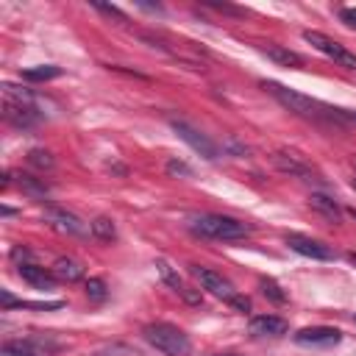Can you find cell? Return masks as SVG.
Returning <instances> with one entry per match:
<instances>
[{"label": "cell", "mask_w": 356, "mask_h": 356, "mask_svg": "<svg viewBox=\"0 0 356 356\" xmlns=\"http://www.w3.org/2000/svg\"><path fill=\"white\" fill-rule=\"evenodd\" d=\"M284 108H289L292 114H298V117H331V120H339V122H348V117H345V108H328V106H323V103H317V100H312L309 95H300V92H295V89H289V86H281V83H273V81H264L261 83Z\"/></svg>", "instance_id": "1"}, {"label": "cell", "mask_w": 356, "mask_h": 356, "mask_svg": "<svg viewBox=\"0 0 356 356\" xmlns=\"http://www.w3.org/2000/svg\"><path fill=\"white\" fill-rule=\"evenodd\" d=\"M192 234L203 236V239H217V242H234V239H245L250 234V225L225 214H200L189 222Z\"/></svg>", "instance_id": "2"}, {"label": "cell", "mask_w": 356, "mask_h": 356, "mask_svg": "<svg viewBox=\"0 0 356 356\" xmlns=\"http://www.w3.org/2000/svg\"><path fill=\"white\" fill-rule=\"evenodd\" d=\"M145 339L147 345H153L159 353L164 356H189L192 350V342L189 337L178 328V325H170V323H150L145 325Z\"/></svg>", "instance_id": "3"}, {"label": "cell", "mask_w": 356, "mask_h": 356, "mask_svg": "<svg viewBox=\"0 0 356 356\" xmlns=\"http://www.w3.org/2000/svg\"><path fill=\"white\" fill-rule=\"evenodd\" d=\"M303 39H306L312 47H317L323 56H328L331 61H337L339 67L356 70V53H350L348 47H342V44L334 42L331 36H325V33H320V31H303Z\"/></svg>", "instance_id": "4"}, {"label": "cell", "mask_w": 356, "mask_h": 356, "mask_svg": "<svg viewBox=\"0 0 356 356\" xmlns=\"http://www.w3.org/2000/svg\"><path fill=\"white\" fill-rule=\"evenodd\" d=\"M170 125H172V131L178 134V139H184L195 153H200V156L209 159V161L220 159V147H217L206 134H200L195 125H189L186 120H170Z\"/></svg>", "instance_id": "5"}, {"label": "cell", "mask_w": 356, "mask_h": 356, "mask_svg": "<svg viewBox=\"0 0 356 356\" xmlns=\"http://www.w3.org/2000/svg\"><path fill=\"white\" fill-rule=\"evenodd\" d=\"M42 217L58 234H70V236H86V234H92L78 214H72V211H67L61 206H44V214Z\"/></svg>", "instance_id": "6"}, {"label": "cell", "mask_w": 356, "mask_h": 356, "mask_svg": "<svg viewBox=\"0 0 356 356\" xmlns=\"http://www.w3.org/2000/svg\"><path fill=\"white\" fill-rule=\"evenodd\" d=\"M189 273L200 281V286L206 289V292H211L214 298H222L225 303L236 295V289H234V284L222 275V273H217V270H209V267H200V264H189Z\"/></svg>", "instance_id": "7"}, {"label": "cell", "mask_w": 356, "mask_h": 356, "mask_svg": "<svg viewBox=\"0 0 356 356\" xmlns=\"http://www.w3.org/2000/svg\"><path fill=\"white\" fill-rule=\"evenodd\" d=\"M273 164H275V170H281L284 175H289V178H300V181H317V172L300 159V156H295V153H286V150H275L273 156Z\"/></svg>", "instance_id": "8"}, {"label": "cell", "mask_w": 356, "mask_h": 356, "mask_svg": "<svg viewBox=\"0 0 356 356\" xmlns=\"http://www.w3.org/2000/svg\"><path fill=\"white\" fill-rule=\"evenodd\" d=\"M286 245H289L295 253L306 256V259H317V261L334 259V250H331L328 245H323V242H317V239H312V236H303V234H286Z\"/></svg>", "instance_id": "9"}, {"label": "cell", "mask_w": 356, "mask_h": 356, "mask_svg": "<svg viewBox=\"0 0 356 356\" xmlns=\"http://www.w3.org/2000/svg\"><path fill=\"white\" fill-rule=\"evenodd\" d=\"M342 339V331L339 328H331V325H314V328H300L295 334V342L298 345H314V348H331Z\"/></svg>", "instance_id": "10"}, {"label": "cell", "mask_w": 356, "mask_h": 356, "mask_svg": "<svg viewBox=\"0 0 356 356\" xmlns=\"http://www.w3.org/2000/svg\"><path fill=\"white\" fill-rule=\"evenodd\" d=\"M248 331L253 337H284L289 331V323L275 314H256V317H250Z\"/></svg>", "instance_id": "11"}, {"label": "cell", "mask_w": 356, "mask_h": 356, "mask_svg": "<svg viewBox=\"0 0 356 356\" xmlns=\"http://www.w3.org/2000/svg\"><path fill=\"white\" fill-rule=\"evenodd\" d=\"M3 117L6 122H11L14 128H31L39 122V111L33 106L25 103H14V100H3Z\"/></svg>", "instance_id": "12"}, {"label": "cell", "mask_w": 356, "mask_h": 356, "mask_svg": "<svg viewBox=\"0 0 356 356\" xmlns=\"http://www.w3.org/2000/svg\"><path fill=\"white\" fill-rule=\"evenodd\" d=\"M50 273L56 275V281H64V284H72V281H81L83 278V264L72 256H58L50 267Z\"/></svg>", "instance_id": "13"}, {"label": "cell", "mask_w": 356, "mask_h": 356, "mask_svg": "<svg viewBox=\"0 0 356 356\" xmlns=\"http://www.w3.org/2000/svg\"><path fill=\"white\" fill-rule=\"evenodd\" d=\"M17 273H19L22 281H28V284L36 286V289H53V284H56V275H53V273H47L44 267H36V264H31V261L19 264Z\"/></svg>", "instance_id": "14"}, {"label": "cell", "mask_w": 356, "mask_h": 356, "mask_svg": "<svg viewBox=\"0 0 356 356\" xmlns=\"http://www.w3.org/2000/svg\"><path fill=\"white\" fill-rule=\"evenodd\" d=\"M309 206H312V211H317V214L325 217L328 222H339V220H342V209H339V203H337L334 197L323 195V192H312Z\"/></svg>", "instance_id": "15"}, {"label": "cell", "mask_w": 356, "mask_h": 356, "mask_svg": "<svg viewBox=\"0 0 356 356\" xmlns=\"http://www.w3.org/2000/svg\"><path fill=\"white\" fill-rule=\"evenodd\" d=\"M261 53H264L270 61L281 64V67H303V56L295 53V50H289V47H281V44H264Z\"/></svg>", "instance_id": "16"}, {"label": "cell", "mask_w": 356, "mask_h": 356, "mask_svg": "<svg viewBox=\"0 0 356 356\" xmlns=\"http://www.w3.org/2000/svg\"><path fill=\"white\" fill-rule=\"evenodd\" d=\"M58 75H61V67H56V64H39V67H28V70L22 72V78H25L28 83L53 81V78H58Z\"/></svg>", "instance_id": "17"}, {"label": "cell", "mask_w": 356, "mask_h": 356, "mask_svg": "<svg viewBox=\"0 0 356 356\" xmlns=\"http://www.w3.org/2000/svg\"><path fill=\"white\" fill-rule=\"evenodd\" d=\"M17 184H19V189H22L25 195H31V197H47V184H44L42 178L31 175V172H19V175H17Z\"/></svg>", "instance_id": "18"}, {"label": "cell", "mask_w": 356, "mask_h": 356, "mask_svg": "<svg viewBox=\"0 0 356 356\" xmlns=\"http://www.w3.org/2000/svg\"><path fill=\"white\" fill-rule=\"evenodd\" d=\"M89 231H92V236L100 239V242L117 239V228H114V220H111V217H95V220L89 222Z\"/></svg>", "instance_id": "19"}, {"label": "cell", "mask_w": 356, "mask_h": 356, "mask_svg": "<svg viewBox=\"0 0 356 356\" xmlns=\"http://www.w3.org/2000/svg\"><path fill=\"white\" fill-rule=\"evenodd\" d=\"M28 164H31L33 170L44 172V170H53V167H56V159H53L50 150H44V147H33V150H28Z\"/></svg>", "instance_id": "20"}, {"label": "cell", "mask_w": 356, "mask_h": 356, "mask_svg": "<svg viewBox=\"0 0 356 356\" xmlns=\"http://www.w3.org/2000/svg\"><path fill=\"white\" fill-rule=\"evenodd\" d=\"M0 356H44V353L25 339V342H3Z\"/></svg>", "instance_id": "21"}, {"label": "cell", "mask_w": 356, "mask_h": 356, "mask_svg": "<svg viewBox=\"0 0 356 356\" xmlns=\"http://www.w3.org/2000/svg\"><path fill=\"white\" fill-rule=\"evenodd\" d=\"M156 267H159V275H161V281H164L167 286H172L175 292H181V289L186 286V284L181 281V275H178V273H175V270H172V267H170L164 259H159V261H156Z\"/></svg>", "instance_id": "22"}, {"label": "cell", "mask_w": 356, "mask_h": 356, "mask_svg": "<svg viewBox=\"0 0 356 356\" xmlns=\"http://www.w3.org/2000/svg\"><path fill=\"white\" fill-rule=\"evenodd\" d=\"M86 298L92 303H103L108 298V286L103 278H86Z\"/></svg>", "instance_id": "23"}, {"label": "cell", "mask_w": 356, "mask_h": 356, "mask_svg": "<svg viewBox=\"0 0 356 356\" xmlns=\"http://www.w3.org/2000/svg\"><path fill=\"white\" fill-rule=\"evenodd\" d=\"M259 286H261V295H264L267 300H273V303H286V292H284L273 278H261Z\"/></svg>", "instance_id": "24"}, {"label": "cell", "mask_w": 356, "mask_h": 356, "mask_svg": "<svg viewBox=\"0 0 356 356\" xmlns=\"http://www.w3.org/2000/svg\"><path fill=\"white\" fill-rule=\"evenodd\" d=\"M92 8H97L100 14H106V17H114V19H120V22H128V17L117 8V6H108V3H92Z\"/></svg>", "instance_id": "25"}, {"label": "cell", "mask_w": 356, "mask_h": 356, "mask_svg": "<svg viewBox=\"0 0 356 356\" xmlns=\"http://www.w3.org/2000/svg\"><path fill=\"white\" fill-rule=\"evenodd\" d=\"M167 172L170 175H192V167L186 161H181V159H170L167 161Z\"/></svg>", "instance_id": "26"}, {"label": "cell", "mask_w": 356, "mask_h": 356, "mask_svg": "<svg viewBox=\"0 0 356 356\" xmlns=\"http://www.w3.org/2000/svg\"><path fill=\"white\" fill-rule=\"evenodd\" d=\"M189 306H200L203 303V295H200V289H192V286H184L181 292H178Z\"/></svg>", "instance_id": "27"}, {"label": "cell", "mask_w": 356, "mask_h": 356, "mask_svg": "<svg viewBox=\"0 0 356 356\" xmlns=\"http://www.w3.org/2000/svg\"><path fill=\"white\" fill-rule=\"evenodd\" d=\"M228 306H231V309H236V312H250V298L236 292V295L228 300Z\"/></svg>", "instance_id": "28"}, {"label": "cell", "mask_w": 356, "mask_h": 356, "mask_svg": "<svg viewBox=\"0 0 356 356\" xmlns=\"http://www.w3.org/2000/svg\"><path fill=\"white\" fill-rule=\"evenodd\" d=\"M339 19H342L345 25L356 28V8H342V11H339Z\"/></svg>", "instance_id": "29"}, {"label": "cell", "mask_w": 356, "mask_h": 356, "mask_svg": "<svg viewBox=\"0 0 356 356\" xmlns=\"http://www.w3.org/2000/svg\"><path fill=\"white\" fill-rule=\"evenodd\" d=\"M209 6H211V8H220V11H228V14H242V8L228 6V3H214V0H209Z\"/></svg>", "instance_id": "30"}, {"label": "cell", "mask_w": 356, "mask_h": 356, "mask_svg": "<svg viewBox=\"0 0 356 356\" xmlns=\"http://www.w3.org/2000/svg\"><path fill=\"white\" fill-rule=\"evenodd\" d=\"M211 356H239V353H211Z\"/></svg>", "instance_id": "31"}, {"label": "cell", "mask_w": 356, "mask_h": 356, "mask_svg": "<svg viewBox=\"0 0 356 356\" xmlns=\"http://www.w3.org/2000/svg\"><path fill=\"white\" fill-rule=\"evenodd\" d=\"M353 172H356V159H353ZM353 189H356V178H353Z\"/></svg>", "instance_id": "32"}, {"label": "cell", "mask_w": 356, "mask_h": 356, "mask_svg": "<svg viewBox=\"0 0 356 356\" xmlns=\"http://www.w3.org/2000/svg\"><path fill=\"white\" fill-rule=\"evenodd\" d=\"M348 259H350V261H353V264H356V253H350V256H348Z\"/></svg>", "instance_id": "33"}, {"label": "cell", "mask_w": 356, "mask_h": 356, "mask_svg": "<svg viewBox=\"0 0 356 356\" xmlns=\"http://www.w3.org/2000/svg\"><path fill=\"white\" fill-rule=\"evenodd\" d=\"M353 217H356V211H353Z\"/></svg>", "instance_id": "34"}, {"label": "cell", "mask_w": 356, "mask_h": 356, "mask_svg": "<svg viewBox=\"0 0 356 356\" xmlns=\"http://www.w3.org/2000/svg\"><path fill=\"white\" fill-rule=\"evenodd\" d=\"M353 323H356V317H353Z\"/></svg>", "instance_id": "35"}]
</instances>
